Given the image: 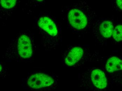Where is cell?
I'll return each instance as SVG.
<instances>
[{
    "mask_svg": "<svg viewBox=\"0 0 122 91\" xmlns=\"http://www.w3.org/2000/svg\"><path fill=\"white\" fill-rule=\"evenodd\" d=\"M113 6L116 10L122 12V0L114 1L113 2Z\"/></svg>",
    "mask_w": 122,
    "mask_h": 91,
    "instance_id": "obj_11",
    "label": "cell"
},
{
    "mask_svg": "<svg viewBox=\"0 0 122 91\" xmlns=\"http://www.w3.org/2000/svg\"><path fill=\"white\" fill-rule=\"evenodd\" d=\"M89 77L92 83L99 89H104L107 86V80L104 72L99 69H93L90 72Z\"/></svg>",
    "mask_w": 122,
    "mask_h": 91,
    "instance_id": "obj_6",
    "label": "cell"
},
{
    "mask_svg": "<svg viewBox=\"0 0 122 91\" xmlns=\"http://www.w3.org/2000/svg\"><path fill=\"white\" fill-rule=\"evenodd\" d=\"M16 0H1L0 4L1 6L6 9H11L16 4Z\"/></svg>",
    "mask_w": 122,
    "mask_h": 91,
    "instance_id": "obj_10",
    "label": "cell"
},
{
    "mask_svg": "<svg viewBox=\"0 0 122 91\" xmlns=\"http://www.w3.org/2000/svg\"><path fill=\"white\" fill-rule=\"evenodd\" d=\"M39 26L50 35L56 37L58 35V30L55 23L47 17L41 18L39 20Z\"/></svg>",
    "mask_w": 122,
    "mask_h": 91,
    "instance_id": "obj_7",
    "label": "cell"
},
{
    "mask_svg": "<svg viewBox=\"0 0 122 91\" xmlns=\"http://www.w3.org/2000/svg\"><path fill=\"white\" fill-rule=\"evenodd\" d=\"M92 28L93 36L98 40L104 43V41L112 37L114 27L112 21L104 18L95 22Z\"/></svg>",
    "mask_w": 122,
    "mask_h": 91,
    "instance_id": "obj_2",
    "label": "cell"
},
{
    "mask_svg": "<svg viewBox=\"0 0 122 91\" xmlns=\"http://www.w3.org/2000/svg\"><path fill=\"white\" fill-rule=\"evenodd\" d=\"M97 14L87 1H82L70 10L67 18L69 24L74 29L84 33L92 28Z\"/></svg>",
    "mask_w": 122,
    "mask_h": 91,
    "instance_id": "obj_1",
    "label": "cell"
},
{
    "mask_svg": "<svg viewBox=\"0 0 122 91\" xmlns=\"http://www.w3.org/2000/svg\"><path fill=\"white\" fill-rule=\"evenodd\" d=\"M55 82V80L52 77L41 73L31 75L27 81V86L36 90L49 88L54 85Z\"/></svg>",
    "mask_w": 122,
    "mask_h": 91,
    "instance_id": "obj_4",
    "label": "cell"
},
{
    "mask_svg": "<svg viewBox=\"0 0 122 91\" xmlns=\"http://www.w3.org/2000/svg\"><path fill=\"white\" fill-rule=\"evenodd\" d=\"M17 52L19 56L22 59H28L32 55V46L30 38L26 34L19 37L18 41Z\"/></svg>",
    "mask_w": 122,
    "mask_h": 91,
    "instance_id": "obj_5",
    "label": "cell"
},
{
    "mask_svg": "<svg viewBox=\"0 0 122 91\" xmlns=\"http://www.w3.org/2000/svg\"><path fill=\"white\" fill-rule=\"evenodd\" d=\"M112 37L117 42L122 41V23L114 27Z\"/></svg>",
    "mask_w": 122,
    "mask_h": 91,
    "instance_id": "obj_9",
    "label": "cell"
},
{
    "mask_svg": "<svg viewBox=\"0 0 122 91\" xmlns=\"http://www.w3.org/2000/svg\"><path fill=\"white\" fill-rule=\"evenodd\" d=\"M95 55L86 47L81 46H74L68 50L64 59V62L67 66H72L79 62L85 56Z\"/></svg>",
    "mask_w": 122,
    "mask_h": 91,
    "instance_id": "obj_3",
    "label": "cell"
},
{
    "mask_svg": "<svg viewBox=\"0 0 122 91\" xmlns=\"http://www.w3.org/2000/svg\"><path fill=\"white\" fill-rule=\"evenodd\" d=\"M106 69L109 72L122 70V60L115 57H110L107 61Z\"/></svg>",
    "mask_w": 122,
    "mask_h": 91,
    "instance_id": "obj_8",
    "label": "cell"
}]
</instances>
